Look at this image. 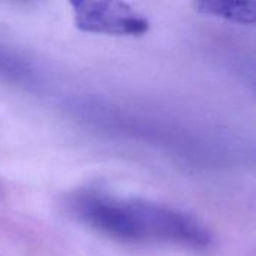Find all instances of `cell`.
<instances>
[{
    "label": "cell",
    "mask_w": 256,
    "mask_h": 256,
    "mask_svg": "<svg viewBox=\"0 0 256 256\" xmlns=\"http://www.w3.org/2000/svg\"><path fill=\"white\" fill-rule=\"evenodd\" d=\"M66 111L99 136L150 148L184 168L219 171L236 156L231 141L216 132L105 98H74Z\"/></svg>",
    "instance_id": "obj_1"
},
{
    "label": "cell",
    "mask_w": 256,
    "mask_h": 256,
    "mask_svg": "<svg viewBox=\"0 0 256 256\" xmlns=\"http://www.w3.org/2000/svg\"><path fill=\"white\" fill-rule=\"evenodd\" d=\"M66 207L90 231L123 244L190 252H204L213 244L210 230L198 218L162 202L81 189L68 198Z\"/></svg>",
    "instance_id": "obj_2"
},
{
    "label": "cell",
    "mask_w": 256,
    "mask_h": 256,
    "mask_svg": "<svg viewBox=\"0 0 256 256\" xmlns=\"http://www.w3.org/2000/svg\"><path fill=\"white\" fill-rule=\"evenodd\" d=\"M75 26L86 33L106 36H142L148 20L124 0H68Z\"/></svg>",
    "instance_id": "obj_3"
},
{
    "label": "cell",
    "mask_w": 256,
    "mask_h": 256,
    "mask_svg": "<svg viewBox=\"0 0 256 256\" xmlns=\"http://www.w3.org/2000/svg\"><path fill=\"white\" fill-rule=\"evenodd\" d=\"M192 3L200 12L228 22L252 26L256 21L255 0H192Z\"/></svg>",
    "instance_id": "obj_4"
},
{
    "label": "cell",
    "mask_w": 256,
    "mask_h": 256,
    "mask_svg": "<svg viewBox=\"0 0 256 256\" xmlns=\"http://www.w3.org/2000/svg\"><path fill=\"white\" fill-rule=\"evenodd\" d=\"M0 81L16 87L32 88L38 84V74L24 56L0 44Z\"/></svg>",
    "instance_id": "obj_5"
},
{
    "label": "cell",
    "mask_w": 256,
    "mask_h": 256,
    "mask_svg": "<svg viewBox=\"0 0 256 256\" xmlns=\"http://www.w3.org/2000/svg\"><path fill=\"white\" fill-rule=\"evenodd\" d=\"M2 2H6V3H12V4H28L34 0H2Z\"/></svg>",
    "instance_id": "obj_6"
}]
</instances>
